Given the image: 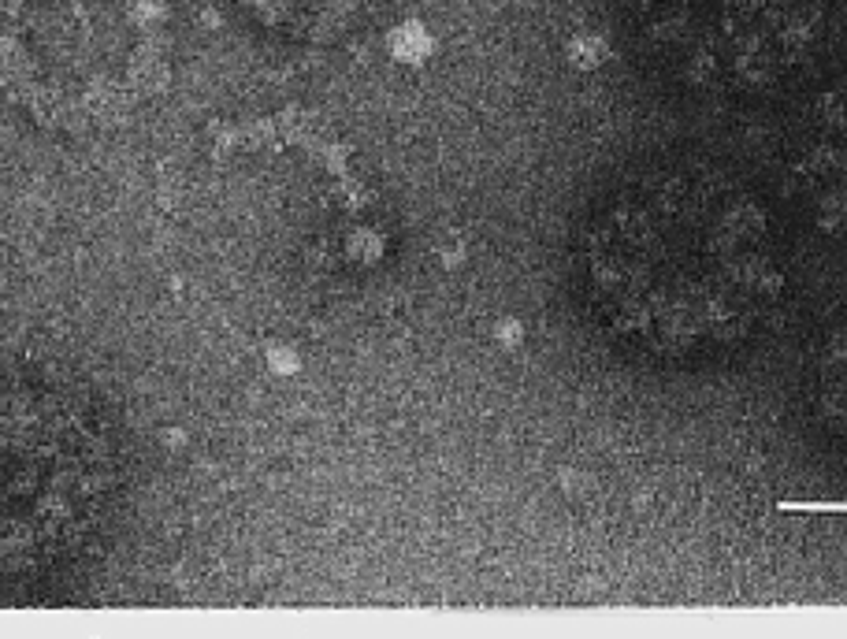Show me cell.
Instances as JSON below:
<instances>
[{"label": "cell", "mask_w": 847, "mask_h": 639, "mask_svg": "<svg viewBox=\"0 0 847 639\" xmlns=\"http://www.w3.org/2000/svg\"><path fill=\"white\" fill-rule=\"evenodd\" d=\"M595 313L654 357H703L743 342L781 294L769 216L710 171L639 179L587 235Z\"/></svg>", "instance_id": "obj_1"}, {"label": "cell", "mask_w": 847, "mask_h": 639, "mask_svg": "<svg viewBox=\"0 0 847 639\" xmlns=\"http://www.w3.org/2000/svg\"><path fill=\"white\" fill-rule=\"evenodd\" d=\"M116 495V431L82 379L23 368L4 391V569L38 576L79 554Z\"/></svg>", "instance_id": "obj_2"}, {"label": "cell", "mask_w": 847, "mask_h": 639, "mask_svg": "<svg viewBox=\"0 0 847 639\" xmlns=\"http://www.w3.org/2000/svg\"><path fill=\"white\" fill-rule=\"evenodd\" d=\"M821 19V0H662L647 34L695 79L766 82L810 53Z\"/></svg>", "instance_id": "obj_3"}, {"label": "cell", "mask_w": 847, "mask_h": 639, "mask_svg": "<svg viewBox=\"0 0 847 639\" xmlns=\"http://www.w3.org/2000/svg\"><path fill=\"white\" fill-rule=\"evenodd\" d=\"M391 45H394V56L405 60V64H424L431 53V38L420 23H405V27L394 30Z\"/></svg>", "instance_id": "obj_4"}, {"label": "cell", "mask_w": 847, "mask_h": 639, "mask_svg": "<svg viewBox=\"0 0 847 639\" xmlns=\"http://www.w3.org/2000/svg\"><path fill=\"white\" fill-rule=\"evenodd\" d=\"M573 56H576V60H580L584 67H595V64L602 60V56H606V49H599V41H595V38H584V41H576Z\"/></svg>", "instance_id": "obj_5"}]
</instances>
